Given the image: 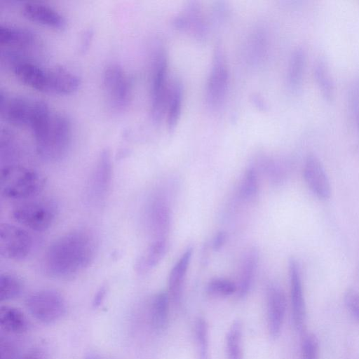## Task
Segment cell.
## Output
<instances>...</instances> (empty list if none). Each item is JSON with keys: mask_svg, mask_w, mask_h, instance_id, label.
<instances>
[{"mask_svg": "<svg viewBox=\"0 0 359 359\" xmlns=\"http://www.w3.org/2000/svg\"><path fill=\"white\" fill-rule=\"evenodd\" d=\"M106 294L107 287L105 286L100 287L95 294L93 300V306L94 308H97L102 304L103 301L104 300Z\"/></svg>", "mask_w": 359, "mask_h": 359, "instance_id": "d590c367", "label": "cell"}, {"mask_svg": "<svg viewBox=\"0 0 359 359\" xmlns=\"http://www.w3.org/2000/svg\"><path fill=\"white\" fill-rule=\"evenodd\" d=\"M22 11L29 20L55 29H64L67 25L65 18L60 12L41 3H26Z\"/></svg>", "mask_w": 359, "mask_h": 359, "instance_id": "2e32d148", "label": "cell"}, {"mask_svg": "<svg viewBox=\"0 0 359 359\" xmlns=\"http://www.w3.org/2000/svg\"><path fill=\"white\" fill-rule=\"evenodd\" d=\"M194 334L197 359H210L208 325L203 318H198L195 323Z\"/></svg>", "mask_w": 359, "mask_h": 359, "instance_id": "83f0119b", "label": "cell"}, {"mask_svg": "<svg viewBox=\"0 0 359 359\" xmlns=\"http://www.w3.org/2000/svg\"><path fill=\"white\" fill-rule=\"evenodd\" d=\"M355 118H356L357 124L359 128V113L355 115Z\"/></svg>", "mask_w": 359, "mask_h": 359, "instance_id": "f35d334b", "label": "cell"}, {"mask_svg": "<svg viewBox=\"0 0 359 359\" xmlns=\"http://www.w3.org/2000/svg\"><path fill=\"white\" fill-rule=\"evenodd\" d=\"M229 72L225 56L217 48L212 60L206 86V101L208 106L216 109L224 102L228 90Z\"/></svg>", "mask_w": 359, "mask_h": 359, "instance_id": "30bf717a", "label": "cell"}, {"mask_svg": "<svg viewBox=\"0 0 359 359\" xmlns=\"http://www.w3.org/2000/svg\"><path fill=\"white\" fill-rule=\"evenodd\" d=\"M349 104L355 116L359 113V78L354 81L349 95Z\"/></svg>", "mask_w": 359, "mask_h": 359, "instance_id": "836d02e7", "label": "cell"}, {"mask_svg": "<svg viewBox=\"0 0 359 359\" xmlns=\"http://www.w3.org/2000/svg\"><path fill=\"white\" fill-rule=\"evenodd\" d=\"M23 290L21 280L11 273L0 276V301L5 302L18 297Z\"/></svg>", "mask_w": 359, "mask_h": 359, "instance_id": "f1b7e54d", "label": "cell"}, {"mask_svg": "<svg viewBox=\"0 0 359 359\" xmlns=\"http://www.w3.org/2000/svg\"><path fill=\"white\" fill-rule=\"evenodd\" d=\"M286 311V298L282 289L271 285L267 291V320L270 336L277 338L282 330Z\"/></svg>", "mask_w": 359, "mask_h": 359, "instance_id": "4fadbf2b", "label": "cell"}, {"mask_svg": "<svg viewBox=\"0 0 359 359\" xmlns=\"http://www.w3.org/2000/svg\"><path fill=\"white\" fill-rule=\"evenodd\" d=\"M32 133L36 152L43 160L55 163L67 156L72 142V126L65 114L50 111Z\"/></svg>", "mask_w": 359, "mask_h": 359, "instance_id": "7a4b0ae2", "label": "cell"}, {"mask_svg": "<svg viewBox=\"0 0 359 359\" xmlns=\"http://www.w3.org/2000/svg\"><path fill=\"white\" fill-rule=\"evenodd\" d=\"M167 250L166 239L154 240L137 261L136 271L140 274H145L150 271L163 259Z\"/></svg>", "mask_w": 359, "mask_h": 359, "instance_id": "cb8c5ba5", "label": "cell"}, {"mask_svg": "<svg viewBox=\"0 0 359 359\" xmlns=\"http://www.w3.org/2000/svg\"><path fill=\"white\" fill-rule=\"evenodd\" d=\"M243 323L236 320L231 325L226 337V359H243Z\"/></svg>", "mask_w": 359, "mask_h": 359, "instance_id": "4316f807", "label": "cell"}, {"mask_svg": "<svg viewBox=\"0 0 359 359\" xmlns=\"http://www.w3.org/2000/svg\"><path fill=\"white\" fill-rule=\"evenodd\" d=\"M33 248L32 235L25 229L9 223L0 225V254L15 261L25 259Z\"/></svg>", "mask_w": 359, "mask_h": 359, "instance_id": "9c48e42d", "label": "cell"}, {"mask_svg": "<svg viewBox=\"0 0 359 359\" xmlns=\"http://www.w3.org/2000/svg\"><path fill=\"white\" fill-rule=\"evenodd\" d=\"M306 61V53L302 46L294 49L287 69V86L292 93L298 92L302 86Z\"/></svg>", "mask_w": 359, "mask_h": 359, "instance_id": "ffe728a7", "label": "cell"}, {"mask_svg": "<svg viewBox=\"0 0 359 359\" xmlns=\"http://www.w3.org/2000/svg\"><path fill=\"white\" fill-rule=\"evenodd\" d=\"M170 296L161 291L156 294L151 302L150 322L152 328L158 332L166 330L169 323Z\"/></svg>", "mask_w": 359, "mask_h": 359, "instance_id": "7402d4cb", "label": "cell"}, {"mask_svg": "<svg viewBox=\"0 0 359 359\" xmlns=\"http://www.w3.org/2000/svg\"><path fill=\"white\" fill-rule=\"evenodd\" d=\"M0 325L5 331L14 334L24 333L29 328L27 318L23 312L8 305L0 308Z\"/></svg>", "mask_w": 359, "mask_h": 359, "instance_id": "484cf974", "label": "cell"}, {"mask_svg": "<svg viewBox=\"0 0 359 359\" xmlns=\"http://www.w3.org/2000/svg\"><path fill=\"white\" fill-rule=\"evenodd\" d=\"M259 261V252L255 248H250L242 261L237 294L240 298L245 297L252 286Z\"/></svg>", "mask_w": 359, "mask_h": 359, "instance_id": "603a6c76", "label": "cell"}, {"mask_svg": "<svg viewBox=\"0 0 359 359\" xmlns=\"http://www.w3.org/2000/svg\"><path fill=\"white\" fill-rule=\"evenodd\" d=\"M46 178L38 170L20 165H6L1 168V196L11 201H27L34 198L44 188Z\"/></svg>", "mask_w": 359, "mask_h": 359, "instance_id": "3957f363", "label": "cell"}, {"mask_svg": "<svg viewBox=\"0 0 359 359\" xmlns=\"http://www.w3.org/2000/svg\"><path fill=\"white\" fill-rule=\"evenodd\" d=\"M303 176L309 189L319 199L327 200L330 198V182L318 156L309 154L306 157L303 168Z\"/></svg>", "mask_w": 359, "mask_h": 359, "instance_id": "7c38bea8", "label": "cell"}, {"mask_svg": "<svg viewBox=\"0 0 359 359\" xmlns=\"http://www.w3.org/2000/svg\"><path fill=\"white\" fill-rule=\"evenodd\" d=\"M184 89L182 82L175 79L170 84L166 102L167 123L169 130L175 128L182 111Z\"/></svg>", "mask_w": 359, "mask_h": 359, "instance_id": "d4e9b609", "label": "cell"}, {"mask_svg": "<svg viewBox=\"0 0 359 359\" xmlns=\"http://www.w3.org/2000/svg\"><path fill=\"white\" fill-rule=\"evenodd\" d=\"M344 303L355 320L359 323V294L353 289H348L344 294Z\"/></svg>", "mask_w": 359, "mask_h": 359, "instance_id": "d6a6232c", "label": "cell"}, {"mask_svg": "<svg viewBox=\"0 0 359 359\" xmlns=\"http://www.w3.org/2000/svg\"><path fill=\"white\" fill-rule=\"evenodd\" d=\"M20 359H46L42 355L38 353H32L22 357Z\"/></svg>", "mask_w": 359, "mask_h": 359, "instance_id": "8d00e7d4", "label": "cell"}, {"mask_svg": "<svg viewBox=\"0 0 359 359\" xmlns=\"http://www.w3.org/2000/svg\"><path fill=\"white\" fill-rule=\"evenodd\" d=\"M35 33L22 27L1 25L0 26V43L5 46L25 48L32 46L36 42Z\"/></svg>", "mask_w": 359, "mask_h": 359, "instance_id": "d6986e66", "label": "cell"}, {"mask_svg": "<svg viewBox=\"0 0 359 359\" xmlns=\"http://www.w3.org/2000/svg\"><path fill=\"white\" fill-rule=\"evenodd\" d=\"M258 179L257 172L252 168L247 169L240 184V196L245 201L255 198L258 192Z\"/></svg>", "mask_w": 359, "mask_h": 359, "instance_id": "f546056e", "label": "cell"}, {"mask_svg": "<svg viewBox=\"0 0 359 359\" xmlns=\"http://www.w3.org/2000/svg\"><path fill=\"white\" fill-rule=\"evenodd\" d=\"M226 238V233L224 231H219L213 238L212 249L215 251L219 250L225 244Z\"/></svg>", "mask_w": 359, "mask_h": 359, "instance_id": "e575fe53", "label": "cell"}, {"mask_svg": "<svg viewBox=\"0 0 359 359\" xmlns=\"http://www.w3.org/2000/svg\"><path fill=\"white\" fill-rule=\"evenodd\" d=\"M206 291L213 297H226L237 292V285L230 280L216 278L209 281Z\"/></svg>", "mask_w": 359, "mask_h": 359, "instance_id": "4dcf8cb0", "label": "cell"}, {"mask_svg": "<svg viewBox=\"0 0 359 359\" xmlns=\"http://www.w3.org/2000/svg\"><path fill=\"white\" fill-rule=\"evenodd\" d=\"M85 359H108V358H107L106 357H104L102 355L92 353L88 354L86 356Z\"/></svg>", "mask_w": 359, "mask_h": 359, "instance_id": "74e56055", "label": "cell"}, {"mask_svg": "<svg viewBox=\"0 0 359 359\" xmlns=\"http://www.w3.org/2000/svg\"><path fill=\"white\" fill-rule=\"evenodd\" d=\"M0 105L2 115L11 123L29 128L31 131L51 111L43 100L22 96L10 97L2 90Z\"/></svg>", "mask_w": 359, "mask_h": 359, "instance_id": "277c9868", "label": "cell"}, {"mask_svg": "<svg viewBox=\"0 0 359 359\" xmlns=\"http://www.w3.org/2000/svg\"><path fill=\"white\" fill-rule=\"evenodd\" d=\"M102 86L108 105L116 111L124 110L131 97V83L121 66L107 65L102 74Z\"/></svg>", "mask_w": 359, "mask_h": 359, "instance_id": "52a82bcc", "label": "cell"}, {"mask_svg": "<svg viewBox=\"0 0 359 359\" xmlns=\"http://www.w3.org/2000/svg\"><path fill=\"white\" fill-rule=\"evenodd\" d=\"M97 248V241L92 233L84 229L74 230L50 245L44 255V269L55 278L74 276L90 265Z\"/></svg>", "mask_w": 359, "mask_h": 359, "instance_id": "6da1fadb", "label": "cell"}, {"mask_svg": "<svg viewBox=\"0 0 359 359\" xmlns=\"http://www.w3.org/2000/svg\"><path fill=\"white\" fill-rule=\"evenodd\" d=\"M313 75L321 96L327 102L334 97L335 88L330 65L326 57L318 56L313 63Z\"/></svg>", "mask_w": 359, "mask_h": 359, "instance_id": "44dd1931", "label": "cell"}, {"mask_svg": "<svg viewBox=\"0 0 359 359\" xmlns=\"http://www.w3.org/2000/svg\"><path fill=\"white\" fill-rule=\"evenodd\" d=\"M147 217L155 240L166 239L170 224V212L166 202L160 197L154 198L149 204Z\"/></svg>", "mask_w": 359, "mask_h": 359, "instance_id": "e0dca14e", "label": "cell"}, {"mask_svg": "<svg viewBox=\"0 0 359 359\" xmlns=\"http://www.w3.org/2000/svg\"><path fill=\"white\" fill-rule=\"evenodd\" d=\"M193 248H188L172 268L168 278L170 298L175 304L181 300L182 287L192 257Z\"/></svg>", "mask_w": 359, "mask_h": 359, "instance_id": "ac0fdd59", "label": "cell"}, {"mask_svg": "<svg viewBox=\"0 0 359 359\" xmlns=\"http://www.w3.org/2000/svg\"><path fill=\"white\" fill-rule=\"evenodd\" d=\"M57 203L50 199L20 201L12 209V217L20 225L43 232L52 226L57 215Z\"/></svg>", "mask_w": 359, "mask_h": 359, "instance_id": "5b68a950", "label": "cell"}, {"mask_svg": "<svg viewBox=\"0 0 359 359\" xmlns=\"http://www.w3.org/2000/svg\"><path fill=\"white\" fill-rule=\"evenodd\" d=\"M302 359H319L318 340L313 334H307L302 341Z\"/></svg>", "mask_w": 359, "mask_h": 359, "instance_id": "1f68e13d", "label": "cell"}, {"mask_svg": "<svg viewBox=\"0 0 359 359\" xmlns=\"http://www.w3.org/2000/svg\"><path fill=\"white\" fill-rule=\"evenodd\" d=\"M288 269L292 320L296 329L301 331L305 324L306 312L300 266L295 258L289 259Z\"/></svg>", "mask_w": 359, "mask_h": 359, "instance_id": "8fae6325", "label": "cell"}, {"mask_svg": "<svg viewBox=\"0 0 359 359\" xmlns=\"http://www.w3.org/2000/svg\"><path fill=\"white\" fill-rule=\"evenodd\" d=\"M169 88L167 56L163 49L158 48L153 56L150 86V112L155 123L165 114Z\"/></svg>", "mask_w": 359, "mask_h": 359, "instance_id": "8992f818", "label": "cell"}, {"mask_svg": "<svg viewBox=\"0 0 359 359\" xmlns=\"http://www.w3.org/2000/svg\"><path fill=\"white\" fill-rule=\"evenodd\" d=\"M113 166L109 150H102L98 157L91 183L93 197L97 201L103 200L111 185Z\"/></svg>", "mask_w": 359, "mask_h": 359, "instance_id": "9a60e30c", "label": "cell"}, {"mask_svg": "<svg viewBox=\"0 0 359 359\" xmlns=\"http://www.w3.org/2000/svg\"><path fill=\"white\" fill-rule=\"evenodd\" d=\"M81 83L79 76L65 67H55L47 69L46 93L69 95L76 92Z\"/></svg>", "mask_w": 359, "mask_h": 359, "instance_id": "5bb4252c", "label": "cell"}, {"mask_svg": "<svg viewBox=\"0 0 359 359\" xmlns=\"http://www.w3.org/2000/svg\"><path fill=\"white\" fill-rule=\"evenodd\" d=\"M26 306L37 320L50 324L63 317L67 311L65 300L57 291L42 290L29 295Z\"/></svg>", "mask_w": 359, "mask_h": 359, "instance_id": "ba28073f", "label": "cell"}]
</instances>
